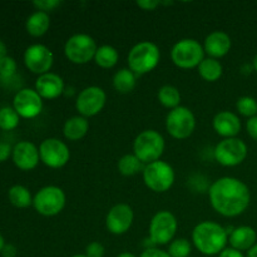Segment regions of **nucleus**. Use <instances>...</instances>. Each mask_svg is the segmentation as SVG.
Listing matches in <instances>:
<instances>
[{
	"instance_id": "e433bc0d",
	"label": "nucleus",
	"mask_w": 257,
	"mask_h": 257,
	"mask_svg": "<svg viewBox=\"0 0 257 257\" xmlns=\"http://www.w3.org/2000/svg\"><path fill=\"white\" fill-rule=\"evenodd\" d=\"M246 131L252 140L257 141V115L248 118V120L246 122Z\"/></svg>"
},
{
	"instance_id": "4be33fe9",
	"label": "nucleus",
	"mask_w": 257,
	"mask_h": 257,
	"mask_svg": "<svg viewBox=\"0 0 257 257\" xmlns=\"http://www.w3.org/2000/svg\"><path fill=\"white\" fill-rule=\"evenodd\" d=\"M88 131H89V122L87 120V118L82 117V115H74V117L67 119L64 127H63L64 137L73 142H77V141L84 138Z\"/></svg>"
},
{
	"instance_id": "20e7f679",
	"label": "nucleus",
	"mask_w": 257,
	"mask_h": 257,
	"mask_svg": "<svg viewBox=\"0 0 257 257\" xmlns=\"http://www.w3.org/2000/svg\"><path fill=\"white\" fill-rule=\"evenodd\" d=\"M135 155L145 165L160 161L165 151V138L155 130H146L136 137L133 142Z\"/></svg>"
},
{
	"instance_id": "0eeeda50",
	"label": "nucleus",
	"mask_w": 257,
	"mask_h": 257,
	"mask_svg": "<svg viewBox=\"0 0 257 257\" xmlns=\"http://www.w3.org/2000/svg\"><path fill=\"white\" fill-rule=\"evenodd\" d=\"M97 49V43L90 35L74 34L65 43L64 54L74 64H87L90 60H94Z\"/></svg>"
},
{
	"instance_id": "f03ea898",
	"label": "nucleus",
	"mask_w": 257,
	"mask_h": 257,
	"mask_svg": "<svg viewBox=\"0 0 257 257\" xmlns=\"http://www.w3.org/2000/svg\"><path fill=\"white\" fill-rule=\"evenodd\" d=\"M192 241L195 247L203 255H220L228 242V232L220 223L203 221L193 228Z\"/></svg>"
},
{
	"instance_id": "39448f33",
	"label": "nucleus",
	"mask_w": 257,
	"mask_h": 257,
	"mask_svg": "<svg viewBox=\"0 0 257 257\" xmlns=\"http://www.w3.org/2000/svg\"><path fill=\"white\" fill-rule=\"evenodd\" d=\"M171 59L181 69H192L205 59V49L196 39H182L173 45Z\"/></svg>"
},
{
	"instance_id": "393cba45",
	"label": "nucleus",
	"mask_w": 257,
	"mask_h": 257,
	"mask_svg": "<svg viewBox=\"0 0 257 257\" xmlns=\"http://www.w3.org/2000/svg\"><path fill=\"white\" fill-rule=\"evenodd\" d=\"M198 73L206 82H216L221 78L223 72L222 64L213 58H205L198 65Z\"/></svg>"
},
{
	"instance_id": "cd10ccee",
	"label": "nucleus",
	"mask_w": 257,
	"mask_h": 257,
	"mask_svg": "<svg viewBox=\"0 0 257 257\" xmlns=\"http://www.w3.org/2000/svg\"><path fill=\"white\" fill-rule=\"evenodd\" d=\"M8 197H9L10 203L18 208L29 207L30 205H33V200H34L30 191L22 185H15L10 187Z\"/></svg>"
},
{
	"instance_id": "473e14b6",
	"label": "nucleus",
	"mask_w": 257,
	"mask_h": 257,
	"mask_svg": "<svg viewBox=\"0 0 257 257\" xmlns=\"http://www.w3.org/2000/svg\"><path fill=\"white\" fill-rule=\"evenodd\" d=\"M15 73H17V62L8 55L0 62V80L8 82L14 77Z\"/></svg>"
},
{
	"instance_id": "37998d69",
	"label": "nucleus",
	"mask_w": 257,
	"mask_h": 257,
	"mask_svg": "<svg viewBox=\"0 0 257 257\" xmlns=\"http://www.w3.org/2000/svg\"><path fill=\"white\" fill-rule=\"evenodd\" d=\"M247 257H257V243L247 251Z\"/></svg>"
},
{
	"instance_id": "79ce46f5",
	"label": "nucleus",
	"mask_w": 257,
	"mask_h": 257,
	"mask_svg": "<svg viewBox=\"0 0 257 257\" xmlns=\"http://www.w3.org/2000/svg\"><path fill=\"white\" fill-rule=\"evenodd\" d=\"M5 57H8V55H7V45H5L4 42L0 39V62H2V60L4 59Z\"/></svg>"
},
{
	"instance_id": "9b49d317",
	"label": "nucleus",
	"mask_w": 257,
	"mask_h": 257,
	"mask_svg": "<svg viewBox=\"0 0 257 257\" xmlns=\"http://www.w3.org/2000/svg\"><path fill=\"white\" fill-rule=\"evenodd\" d=\"M178 223L175 215L170 211H160L152 217L150 223V240L152 243L167 245L173 240Z\"/></svg>"
},
{
	"instance_id": "423d86ee",
	"label": "nucleus",
	"mask_w": 257,
	"mask_h": 257,
	"mask_svg": "<svg viewBox=\"0 0 257 257\" xmlns=\"http://www.w3.org/2000/svg\"><path fill=\"white\" fill-rule=\"evenodd\" d=\"M142 173L146 186L153 192H166L175 183V171L165 161L160 160L146 165Z\"/></svg>"
},
{
	"instance_id": "c756f323",
	"label": "nucleus",
	"mask_w": 257,
	"mask_h": 257,
	"mask_svg": "<svg viewBox=\"0 0 257 257\" xmlns=\"http://www.w3.org/2000/svg\"><path fill=\"white\" fill-rule=\"evenodd\" d=\"M20 115L13 107L0 108V130L13 131L18 127Z\"/></svg>"
},
{
	"instance_id": "2eb2a0df",
	"label": "nucleus",
	"mask_w": 257,
	"mask_h": 257,
	"mask_svg": "<svg viewBox=\"0 0 257 257\" xmlns=\"http://www.w3.org/2000/svg\"><path fill=\"white\" fill-rule=\"evenodd\" d=\"M13 108L18 114L27 119H32L40 114L43 109V98L35 89L24 88L15 94L13 100Z\"/></svg>"
},
{
	"instance_id": "c03bdc74",
	"label": "nucleus",
	"mask_w": 257,
	"mask_h": 257,
	"mask_svg": "<svg viewBox=\"0 0 257 257\" xmlns=\"http://www.w3.org/2000/svg\"><path fill=\"white\" fill-rule=\"evenodd\" d=\"M5 246V241H4V237L2 236V233H0V252H2V250L4 248Z\"/></svg>"
},
{
	"instance_id": "6e6552de",
	"label": "nucleus",
	"mask_w": 257,
	"mask_h": 257,
	"mask_svg": "<svg viewBox=\"0 0 257 257\" xmlns=\"http://www.w3.org/2000/svg\"><path fill=\"white\" fill-rule=\"evenodd\" d=\"M196 128V118L192 110L187 107L175 108L170 110L166 118V130L171 137L176 140H186Z\"/></svg>"
},
{
	"instance_id": "2f4dec72",
	"label": "nucleus",
	"mask_w": 257,
	"mask_h": 257,
	"mask_svg": "<svg viewBox=\"0 0 257 257\" xmlns=\"http://www.w3.org/2000/svg\"><path fill=\"white\" fill-rule=\"evenodd\" d=\"M191 251H192V246L187 238H176L170 243L167 252L171 257H188Z\"/></svg>"
},
{
	"instance_id": "a878e982",
	"label": "nucleus",
	"mask_w": 257,
	"mask_h": 257,
	"mask_svg": "<svg viewBox=\"0 0 257 257\" xmlns=\"http://www.w3.org/2000/svg\"><path fill=\"white\" fill-rule=\"evenodd\" d=\"M119 59L117 49L112 45H102L97 49V53L94 55V62L98 67L103 69H110L114 67Z\"/></svg>"
},
{
	"instance_id": "412c9836",
	"label": "nucleus",
	"mask_w": 257,
	"mask_h": 257,
	"mask_svg": "<svg viewBox=\"0 0 257 257\" xmlns=\"http://www.w3.org/2000/svg\"><path fill=\"white\" fill-rule=\"evenodd\" d=\"M257 233L251 226H240L231 231L228 236V242L231 247L237 251H248L256 245Z\"/></svg>"
},
{
	"instance_id": "f257e3e1",
	"label": "nucleus",
	"mask_w": 257,
	"mask_h": 257,
	"mask_svg": "<svg viewBox=\"0 0 257 257\" xmlns=\"http://www.w3.org/2000/svg\"><path fill=\"white\" fill-rule=\"evenodd\" d=\"M210 202L213 210L225 217H236L250 206L247 185L235 177H221L210 187Z\"/></svg>"
},
{
	"instance_id": "1a4fd4ad",
	"label": "nucleus",
	"mask_w": 257,
	"mask_h": 257,
	"mask_svg": "<svg viewBox=\"0 0 257 257\" xmlns=\"http://www.w3.org/2000/svg\"><path fill=\"white\" fill-rule=\"evenodd\" d=\"M33 206L39 215L52 217L63 211L65 206V193L57 186H47L37 192Z\"/></svg>"
},
{
	"instance_id": "49530a36",
	"label": "nucleus",
	"mask_w": 257,
	"mask_h": 257,
	"mask_svg": "<svg viewBox=\"0 0 257 257\" xmlns=\"http://www.w3.org/2000/svg\"><path fill=\"white\" fill-rule=\"evenodd\" d=\"M252 64H253V69H255L256 72H257V54L255 55V58H253V60H252Z\"/></svg>"
},
{
	"instance_id": "4c0bfd02",
	"label": "nucleus",
	"mask_w": 257,
	"mask_h": 257,
	"mask_svg": "<svg viewBox=\"0 0 257 257\" xmlns=\"http://www.w3.org/2000/svg\"><path fill=\"white\" fill-rule=\"evenodd\" d=\"M13 155V147L7 142H0V163L9 160L10 156Z\"/></svg>"
},
{
	"instance_id": "a19ab883",
	"label": "nucleus",
	"mask_w": 257,
	"mask_h": 257,
	"mask_svg": "<svg viewBox=\"0 0 257 257\" xmlns=\"http://www.w3.org/2000/svg\"><path fill=\"white\" fill-rule=\"evenodd\" d=\"M218 257H245V256H243V253L241 252V251L235 250V248L232 247H226L225 250L220 253V256Z\"/></svg>"
},
{
	"instance_id": "5701e85b",
	"label": "nucleus",
	"mask_w": 257,
	"mask_h": 257,
	"mask_svg": "<svg viewBox=\"0 0 257 257\" xmlns=\"http://www.w3.org/2000/svg\"><path fill=\"white\" fill-rule=\"evenodd\" d=\"M49 27V15L44 12H38V10L35 13H33V14L27 19V23H25L27 32L34 38L43 37V35L48 32Z\"/></svg>"
},
{
	"instance_id": "c9c22d12",
	"label": "nucleus",
	"mask_w": 257,
	"mask_h": 257,
	"mask_svg": "<svg viewBox=\"0 0 257 257\" xmlns=\"http://www.w3.org/2000/svg\"><path fill=\"white\" fill-rule=\"evenodd\" d=\"M141 257H171L167 251L160 250L157 247H150L142 252Z\"/></svg>"
},
{
	"instance_id": "f704fd0d",
	"label": "nucleus",
	"mask_w": 257,
	"mask_h": 257,
	"mask_svg": "<svg viewBox=\"0 0 257 257\" xmlns=\"http://www.w3.org/2000/svg\"><path fill=\"white\" fill-rule=\"evenodd\" d=\"M105 253L104 246L100 242H90L89 245L85 247V256L87 257H103Z\"/></svg>"
},
{
	"instance_id": "dca6fc26",
	"label": "nucleus",
	"mask_w": 257,
	"mask_h": 257,
	"mask_svg": "<svg viewBox=\"0 0 257 257\" xmlns=\"http://www.w3.org/2000/svg\"><path fill=\"white\" fill-rule=\"evenodd\" d=\"M135 213L127 203H118L113 206L105 217V227L113 235H123L132 226Z\"/></svg>"
},
{
	"instance_id": "c85d7f7f",
	"label": "nucleus",
	"mask_w": 257,
	"mask_h": 257,
	"mask_svg": "<svg viewBox=\"0 0 257 257\" xmlns=\"http://www.w3.org/2000/svg\"><path fill=\"white\" fill-rule=\"evenodd\" d=\"M158 100L163 107L168 108V109H175V108L180 107L181 103V93L173 85H163L158 90Z\"/></svg>"
},
{
	"instance_id": "58836bf2",
	"label": "nucleus",
	"mask_w": 257,
	"mask_h": 257,
	"mask_svg": "<svg viewBox=\"0 0 257 257\" xmlns=\"http://www.w3.org/2000/svg\"><path fill=\"white\" fill-rule=\"evenodd\" d=\"M136 4H137L141 9L150 10L151 12V10H155L156 8L160 7V5L162 4V2H160V0H142V2H137Z\"/></svg>"
},
{
	"instance_id": "bb28decb",
	"label": "nucleus",
	"mask_w": 257,
	"mask_h": 257,
	"mask_svg": "<svg viewBox=\"0 0 257 257\" xmlns=\"http://www.w3.org/2000/svg\"><path fill=\"white\" fill-rule=\"evenodd\" d=\"M146 165L133 153V155H124L118 161V171L122 176L131 177L137 173L143 172Z\"/></svg>"
},
{
	"instance_id": "a211bd4d",
	"label": "nucleus",
	"mask_w": 257,
	"mask_h": 257,
	"mask_svg": "<svg viewBox=\"0 0 257 257\" xmlns=\"http://www.w3.org/2000/svg\"><path fill=\"white\" fill-rule=\"evenodd\" d=\"M35 90L43 99H55L64 92V80L55 73H45L38 77Z\"/></svg>"
},
{
	"instance_id": "f3484780",
	"label": "nucleus",
	"mask_w": 257,
	"mask_h": 257,
	"mask_svg": "<svg viewBox=\"0 0 257 257\" xmlns=\"http://www.w3.org/2000/svg\"><path fill=\"white\" fill-rule=\"evenodd\" d=\"M13 162L19 170L32 171L40 161L39 148L29 141H20L13 147Z\"/></svg>"
},
{
	"instance_id": "de8ad7c7",
	"label": "nucleus",
	"mask_w": 257,
	"mask_h": 257,
	"mask_svg": "<svg viewBox=\"0 0 257 257\" xmlns=\"http://www.w3.org/2000/svg\"><path fill=\"white\" fill-rule=\"evenodd\" d=\"M72 257H87L85 255H74V256H72Z\"/></svg>"
},
{
	"instance_id": "72a5a7b5",
	"label": "nucleus",
	"mask_w": 257,
	"mask_h": 257,
	"mask_svg": "<svg viewBox=\"0 0 257 257\" xmlns=\"http://www.w3.org/2000/svg\"><path fill=\"white\" fill-rule=\"evenodd\" d=\"M60 4H62L60 0H37V2L33 3V5L37 8L38 12H44L47 14L49 12H53Z\"/></svg>"
},
{
	"instance_id": "7c9ffc66",
	"label": "nucleus",
	"mask_w": 257,
	"mask_h": 257,
	"mask_svg": "<svg viewBox=\"0 0 257 257\" xmlns=\"http://www.w3.org/2000/svg\"><path fill=\"white\" fill-rule=\"evenodd\" d=\"M236 109L243 117H255L257 115V100L250 95H243V97L238 98L236 102Z\"/></svg>"
},
{
	"instance_id": "b1692460",
	"label": "nucleus",
	"mask_w": 257,
	"mask_h": 257,
	"mask_svg": "<svg viewBox=\"0 0 257 257\" xmlns=\"http://www.w3.org/2000/svg\"><path fill=\"white\" fill-rule=\"evenodd\" d=\"M136 75L131 69H119L113 77V87L120 94H128L136 88Z\"/></svg>"
},
{
	"instance_id": "6ab92c4d",
	"label": "nucleus",
	"mask_w": 257,
	"mask_h": 257,
	"mask_svg": "<svg viewBox=\"0 0 257 257\" xmlns=\"http://www.w3.org/2000/svg\"><path fill=\"white\" fill-rule=\"evenodd\" d=\"M231 45H232V42H231L230 35L221 30H216L206 37L203 49L206 54H208V57L217 59L230 53Z\"/></svg>"
},
{
	"instance_id": "f8f14e48",
	"label": "nucleus",
	"mask_w": 257,
	"mask_h": 257,
	"mask_svg": "<svg viewBox=\"0 0 257 257\" xmlns=\"http://www.w3.org/2000/svg\"><path fill=\"white\" fill-rule=\"evenodd\" d=\"M107 100L104 90L97 85L87 87L78 94L75 100V108L82 117H94L102 112Z\"/></svg>"
},
{
	"instance_id": "4468645a",
	"label": "nucleus",
	"mask_w": 257,
	"mask_h": 257,
	"mask_svg": "<svg viewBox=\"0 0 257 257\" xmlns=\"http://www.w3.org/2000/svg\"><path fill=\"white\" fill-rule=\"evenodd\" d=\"M25 67L32 73L43 75L49 73L54 63V55L52 50L43 44H33L24 52Z\"/></svg>"
},
{
	"instance_id": "ea45409f",
	"label": "nucleus",
	"mask_w": 257,
	"mask_h": 257,
	"mask_svg": "<svg viewBox=\"0 0 257 257\" xmlns=\"http://www.w3.org/2000/svg\"><path fill=\"white\" fill-rule=\"evenodd\" d=\"M2 256L3 257H15L18 253L17 247L14 245H10V243H5L4 248L2 250Z\"/></svg>"
},
{
	"instance_id": "ddd939ff",
	"label": "nucleus",
	"mask_w": 257,
	"mask_h": 257,
	"mask_svg": "<svg viewBox=\"0 0 257 257\" xmlns=\"http://www.w3.org/2000/svg\"><path fill=\"white\" fill-rule=\"evenodd\" d=\"M40 161L50 168H62L68 163L70 152L68 146L58 138H47L39 146Z\"/></svg>"
},
{
	"instance_id": "9d476101",
	"label": "nucleus",
	"mask_w": 257,
	"mask_h": 257,
	"mask_svg": "<svg viewBox=\"0 0 257 257\" xmlns=\"http://www.w3.org/2000/svg\"><path fill=\"white\" fill-rule=\"evenodd\" d=\"M247 146L240 138H225L215 148V160L223 167L241 165L247 157Z\"/></svg>"
},
{
	"instance_id": "a18cd8bd",
	"label": "nucleus",
	"mask_w": 257,
	"mask_h": 257,
	"mask_svg": "<svg viewBox=\"0 0 257 257\" xmlns=\"http://www.w3.org/2000/svg\"><path fill=\"white\" fill-rule=\"evenodd\" d=\"M117 257H136L133 253H130V252H123V253H119Z\"/></svg>"
},
{
	"instance_id": "7ed1b4c3",
	"label": "nucleus",
	"mask_w": 257,
	"mask_h": 257,
	"mask_svg": "<svg viewBox=\"0 0 257 257\" xmlns=\"http://www.w3.org/2000/svg\"><path fill=\"white\" fill-rule=\"evenodd\" d=\"M161 59L160 48L152 42H141L128 53L130 69L136 74H146L155 69Z\"/></svg>"
},
{
	"instance_id": "aec40b11",
	"label": "nucleus",
	"mask_w": 257,
	"mask_h": 257,
	"mask_svg": "<svg viewBox=\"0 0 257 257\" xmlns=\"http://www.w3.org/2000/svg\"><path fill=\"white\" fill-rule=\"evenodd\" d=\"M213 130L218 136L225 138H235L241 131V120L235 113L222 110L213 117Z\"/></svg>"
}]
</instances>
